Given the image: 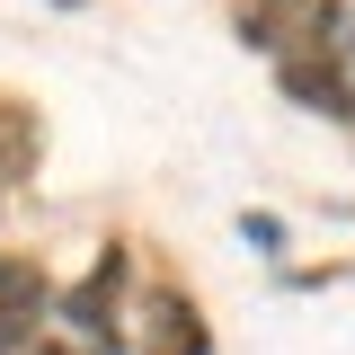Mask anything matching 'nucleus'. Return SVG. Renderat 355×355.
Masks as SVG:
<instances>
[{
  "instance_id": "f257e3e1",
  "label": "nucleus",
  "mask_w": 355,
  "mask_h": 355,
  "mask_svg": "<svg viewBox=\"0 0 355 355\" xmlns=\"http://www.w3.org/2000/svg\"><path fill=\"white\" fill-rule=\"evenodd\" d=\"M116 275H125V258H98V266H89V284L62 302V320H71L80 338H116Z\"/></svg>"
},
{
  "instance_id": "f03ea898",
  "label": "nucleus",
  "mask_w": 355,
  "mask_h": 355,
  "mask_svg": "<svg viewBox=\"0 0 355 355\" xmlns=\"http://www.w3.org/2000/svg\"><path fill=\"white\" fill-rule=\"evenodd\" d=\"M36 355H62V347H36Z\"/></svg>"
}]
</instances>
